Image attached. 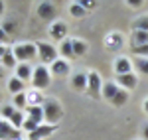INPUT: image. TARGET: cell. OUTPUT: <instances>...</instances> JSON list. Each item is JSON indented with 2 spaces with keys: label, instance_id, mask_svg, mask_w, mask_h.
<instances>
[{
  "label": "cell",
  "instance_id": "obj_1",
  "mask_svg": "<svg viewBox=\"0 0 148 140\" xmlns=\"http://www.w3.org/2000/svg\"><path fill=\"white\" fill-rule=\"evenodd\" d=\"M42 109H44V118H46L47 124H57L61 117H63V109L61 103L56 99H44L42 101Z\"/></svg>",
  "mask_w": 148,
  "mask_h": 140
},
{
  "label": "cell",
  "instance_id": "obj_2",
  "mask_svg": "<svg viewBox=\"0 0 148 140\" xmlns=\"http://www.w3.org/2000/svg\"><path fill=\"white\" fill-rule=\"evenodd\" d=\"M12 51H14V57L18 59L20 63H28L30 59L38 57V47H36V44H20V46L14 47Z\"/></svg>",
  "mask_w": 148,
  "mask_h": 140
},
{
  "label": "cell",
  "instance_id": "obj_3",
  "mask_svg": "<svg viewBox=\"0 0 148 140\" xmlns=\"http://www.w3.org/2000/svg\"><path fill=\"white\" fill-rule=\"evenodd\" d=\"M49 83H51L49 69H47L46 65H38L34 69V75H32V85H34L36 89H46V87H49Z\"/></svg>",
  "mask_w": 148,
  "mask_h": 140
},
{
  "label": "cell",
  "instance_id": "obj_4",
  "mask_svg": "<svg viewBox=\"0 0 148 140\" xmlns=\"http://www.w3.org/2000/svg\"><path fill=\"white\" fill-rule=\"evenodd\" d=\"M87 93L91 99H101L103 97V81H101V75L97 71H91L87 73Z\"/></svg>",
  "mask_w": 148,
  "mask_h": 140
},
{
  "label": "cell",
  "instance_id": "obj_5",
  "mask_svg": "<svg viewBox=\"0 0 148 140\" xmlns=\"http://www.w3.org/2000/svg\"><path fill=\"white\" fill-rule=\"evenodd\" d=\"M36 47H38V57L42 59L44 63H53L57 59V49L51 44H46V42H38L36 44Z\"/></svg>",
  "mask_w": 148,
  "mask_h": 140
},
{
  "label": "cell",
  "instance_id": "obj_6",
  "mask_svg": "<svg viewBox=\"0 0 148 140\" xmlns=\"http://www.w3.org/2000/svg\"><path fill=\"white\" fill-rule=\"evenodd\" d=\"M0 140H22V134L20 130L14 128L8 120L0 117Z\"/></svg>",
  "mask_w": 148,
  "mask_h": 140
},
{
  "label": "cell",
  "instance_id": "obj_7",
  "mask_svg": "<svg viewBox=\"0 0 148 140\" xmlns=\"http://www.w3.org/2000/svg\"><path fill=\"white\" fill-rule=\"evenodd\" d=\"M57 130V124H47V122H44V124H40L38 128L34 130V132H30L28 134V140H42V138H47L49 134H53Z\"/></svg>",
  "mask_w": 148,
  "mask_h": 140
},
{
  "label": "cell",
  "instance_id": "obj_8",
  "mask_svg": "<svg viewBox=\"0 0 148 140\" xmlns=\"http://www.w3.org/2000/svg\"><path fill=\"white\" fill-rule=\"evenodd\" d=\"M49 36L56 40V42H65V36H67V24L65 22H53L49 26Z\"/></svg>",
  "mask_w": 148,
  "mask_h": 140
},
{
  "label": "cell",
  "instance_id": "obj_9",
  "mask_svg": "<svg viewBox=\"0 0 148 140\" xmlns=\"http://www.w3.org/2000/svg\"><path fill=\"white\" fill-rule=\"evenodd\" d=\"M116 85L121 87V89H125V91H128V89H134L138 85V79L134 73H126V75H116Z\"/></svg>",
  "mask_w": 148,
  "mask_h": 140
},
{
  "label": "cell",
  "instance_id": "obj_10",
  "mask_svg": "<svg viewBox=\"0 0 148 140\" xmlns=\"http://www.w3.org/2000/svg\"><path fill=\"white\" fill-rule=\"evenodd\" d=\"M49 73H53V75H59V77H65L69 73V63L65 61V59L57 57L51 65H49Z\"/></svg>",
  "mask_w": 148,
  "mask_h": 140
},
{
  "label": "cell",
  "instance_id": "obj_11",
  "mask_svg": "<svg viewBox=\"0 0 148 140\" xmlns=\"http://www.w3.org/2000/svg\"><path fill=\"white\" fill-rule=\"evenodd\" d=\"M38 16L42 20H51L56 16V6L51 2H40L38 4Z\"/></svg>",
  "mask_w": 148,
  "mask_h": 140
},
{
  "label": "cell",
  "instance_id": "obj_12",
  "mask_svg": "<svg viewBox=\"0 0 148 140\" xmlns=\"http://www.w3.org/2000/svg\"><path fill=\"white\" fill-rule=\"evenodd\" d=\"M114 73L116 75H126V73H132V63L128 57H116L114 61Z\"/></svg>",
  "mask_w": 148,
  "mask_h": 140
},
{
  "label": "cell",
  "instance_id": "obj_13",
  "mask_svg": "<svg viewBox=\"0 0 148 140\" xmlns=\"http://www.w3.org/2000/svg\"><path fill=\"white\" fill-rule=\"evenodd\" d=\"M32 75H34V69L30 67V63H18V67H16V77L20 79V81H32Z\"/></svg>",
  "mask_w": 148,
  "mask_h": 140
},
{
  "label": "cell",
  "instance_id": "obj_14",
  "mask_svg": "<svg viewBox=\"0 0 148 140\" xmlns=\"http://www.w3.org/2000/svg\"><path fill=\"white\" fill-rule=\"evenodd\" d=\"M121 91V87L116 85L114 81H107V83H103V99H107V101H113L114 99V95Z\"/></svg>",
  "mask_w": 148,
  "mask_h": 140
},
{
  "label": "cell",
  "instance_id": "obj_15",
  "mask_svg": "<svg viewBox=\"0 0 148 140\" xmlns=\"http://www.w3.org/2000/svg\"><path fill=\"white\" fill-rule=\"evenodd\" d=\"M71 87L75 91H87V73H75L71 77Z\"/></svg>",
  "mask_w": 148,
  "mask_h": 140
},
{
  "label": "cell",
  "instance_id": "obj_16",
  "mask_svg": "<svg viewBox=\"0 0 148 140\" xmlns=\"http://www.w3.org/2000/svg\"><path fill=\"white\" fill-rule=\"evenodd\" d=\"M26 113H28V117H30V118H34V120L40 122V124H44V109H42V105L26 107Z\"/></svg>",
  "mask_w": 148,
  "mask_h": 140
},
{
  "label": "cell",
  "instance_id": "obj_17",
  "mask_svg": "<svg viewBox=\"0 0 148 140\" xmlns=\"http://www.w3.org/2000/svg\"><path fill=\"white\" fill-rule=\"evenodd\" d=\"M0 63H2L4 67H8V69L18 67V59L14 57V51H12V49H6V53H4V57L0 59Z\"/></svg>",
  "mask_w": 148,
  "mask_h": 140
},
{
  "label": "cell",
  "instance_id": "obj_18",
  "mask_svg": "<svg viewBox=\"0 0 148 140\" xmlns=\"http://www.w3.org/2000/svg\"><path fill=\"white\" fill-rule=\"evenodd\" d=\"M8 89H10V93H14V95L24 93V81H20V79L14 75L10 81H8Z\"/></svg>",
  "mask_w": 148,
  "mask_h": 140
},
{
  "label": "cell",
  "instance_id": "obj_19",
  "mask_svg": "<svg viewBox=\"0 0 148 140\" xmlns=\"http://www.w3.org/2000/svg\"><path fill=\"white\" fill-rule=\"evenodd\" d=\"M87 53V44L83 40H73V55L75 57H81Z\"/></svg>",
  "mask_w": 148,
  "mask_h": 140
},
{
  "label": "cell",
  "instance_id": "obj_20",
  "mask_svg": "<svg viewBox=\"0 0 148 140\" xmlns=\"http://www.w3.org/2000/svg\"><path fill=\"white\" fill-rule=\"evenodd\" d=\"M24 120H26V117H24V113L22 111H16V113H14V115H12V118L10 120H8V122H10L12 126H14V128H22L24 126Z\"/></svg>",
  "mask_w": 148,
  "mask_h": 140
},
{
  "label": "cell",
  "instance_id": "obj_21",
  "mask_svg": "<svg viewBox=\"0 0 148 140\" xmlns=\"http://www.w3.org/2000/svg\"><path fill=\"white\" fill-rule=\"evenodd\" d=\"M126 101H128V91H125V89H121L119 93L114 95V99L111 101L114 107H123V105H126Z\"/></svg>",
  "mask_w": 148,
  "mask_h": 140
},
{
  "label": "cell",
  "instance_id": "obj_22",
  "mask_svg": "<svg viewBox=\"0 0 148 140\" xmlns=\"http://www.w3.org/2000/svg\"><path fill=\"white\" fill-rule=\"evenodd\" d=\"M69 12H71V16H73V18H81V16H85V14H87V10L81 6V2H73V4L69 6Z\"/></svg>",
  "mask_w": 148,
  "mask_h": 140
},
{
  "label": "cell",
  "instance_id": "obj_23",
  "mask_svg": "<svg viewBox=\"0 0 148 140\" xmlns=\"http://www.w3.org/2000/svg\"><path fill=\"white\" fill-rule=\"evenodd\" d=\"M61 55L63 57H75L73 55V40H65L61 44Z\"/></svg>",
  "mask_w": 148,
  "mask_h": 140
},
{
  "label": "cell",
  "instance_id": "obj_24",
  "mask_svg": "<svg viewBox=\"0 0 148 140\" xmlns=\"http://www.w3.org/2000/svg\"><path fill=\"white\" fill-rule=\"evenodd\" d=\"M26 103H28V97H26V93H20V95H14V103L12 105L16 107L18 111H22V109H26Z\"/></svg>",
  "mask_w": 148,
  "mask_h": 140
},
{
  "label": "cell",
  "instance_id": "obj_25",
  "mask_svg": "<svg viewBox=\"0 0 148 140\" xmlns=\"http://www.w3.org/2000/svg\"><path fill=\"white\" fill-rule=\"evenodd\" d=\"M132 40H134L132 46H144V44H148V32H136V30H134Z\"/></svg>",
  "mask_w": 148,
  "mask_h": 140
},
{
  "label": "cell",
  "instance_id": "obj_26",
  "mask_svg": "<svg viewBox=\"0 0 148 140\" xmlns=\"http://www.w3.org/2000/svg\"><path fill=\"white\" fill-rule=\"evenodd\" d=\"M132 28H134L136 32H148V16L134 20V22H132Z\"/></svg>",
  "mask_w": 148,
  "mask_h": 140
},
{
  "label": "cell",
  "instance_id": "obj_27",
  "mask_svg": "<svg viewBox=\"0 0 148 140\" xmlns=\"http://www.w3.org/2000/svg\"><path fill=\"white\" fill-rule=\"evenodd\" d=\"M16 111H18V109H16L14 105H4L2 109H0V117L4 118V120H10V118H12V115H14Z\"/></svg>",
  "mask_w": 148,
  "mask_h": 140
},
{
  "label": "cell",
  "instance_id": "obj_28",
  "mask_svg": "<svg viewBox=\"0 0 148 140\" xmlns=\"http://www.w3.org/2000/svg\"><path fill=\"white\" fill-rule=\"evenodd\" d=\"M38 126H40V122H38V120H34V118H30V117H26V120H24V126H22V128L26 130L28 134H30V132H34Z\"/></svg>",
  "mask_w": 148,
  "mask_h": 140
},
{
  "label": "cell",
  "instance_id": "obj_29",
  "mask_svg": "<svg viewBox=\"0 0 148 140\" xmlns=\"http://www.w3.org/2000/svg\"><path fill=\"white\" fill-rule=\"evenodd\" d=\"M134 65H136V69L140 71V73L148 75V59L146 57H136L134 59Z\"/></svg>",
  "mask_w": 148,
  "mask_h": 140
},
{
  "label": "cell",
  "instance_id": "obj_30",
  "mask_svg": "<svg viewBox=\"0 0 148 140\" xmlns=\"http://www.w3.org/2000/svg\"><path fill=\"white\" fill-rule=\"evenodd\" d=\"M130 51L134 55H148V44H144V46H132Z\"/></svg>",
  "mask_w": 148,
  "mask_h": 140
},
{
  "label": "cell",
  "instance_id": "obj_31",
  "mask_svg": "<svg viewBox=\"0 0 148 140\" xmlns=\"http://www.w3.org/2000/svg\"><path fill=\"white\" fill-rule=\"evenodd\" d=\"M0 28H2V30H4V32H6L8 36L16 32V24H14V22H4L2 26H0Z\"/></svg>",
  "mask_w": 148,
  "mask_h": 140
},
{
  "label": "cell",
  "instance_id": "obj_32",
  "mask_svg": "<svg viewBox=\"0 0 148 140\" xmlns=\"http://www.w3.org/2000/svg\"><path fill=\"white\" fill-rule=\"evenodd\" d=\"M6 44H8V34L0 28V46H6Z\"/></svg>",
  "mask_w": 148,
  "mask_h": 140
},
{
  "label": "cell",
  "instance_id": "obj_33",
  "mask_svg": "<svg viewBox=\"0 0 148 140\" xmlns=\"http://www.w3.org/2000/svg\"><path fill=\"white\" fill-rule=\"evenodd\" d=\"M95 4H97V2H87V0H81V6H83L85 10H87V8H95Z\"/></svg>",
  "mask_w": 148,
  "mask_h": 140
},
{
  "label": "cell",
  "instance_id": "obj_34",
  "mask_svg": "<svg viewBox=\"0 0 148 140\" xmlns=\"http://www.w3.org/2000/svg\"><path fill=\"white\" fill-rule=\"evenodd\" d=\"M128 4H130V6H142L140 0H128Z\"/></svg>",
  "mask_w": 148,
  "mask_h": 140
},
{
  "label": "cell",
  "instance_id": "obj_35",
  "mask_svg": "<svg viewBox=\"0 0 148 140\" xmlns=\"http://www.w3.org/2000/svg\"><path fill=\"white\" fill-rule=\"evenodd\" d=\"M6 49H8L6 46H0V59L4 57V53H6Z\"/></svg>",
  "mask_w": 148,
  "mask_h": 140
},
{
  "label": "cell",
  "instance_id": "obj_36",
  "mask_svg": "<svg viewBox=\"0 0 148 140\" xmlns=\"http://www.w3.org/2000/svg\"><path fill=\"white\" fill-rule=\"evenodd\" d=\"M142 136H144V140H148V124L144 126V130H142Z\"/></svg>",
  "mask_w": 148,
  "mask_h": 140
},
{
  "label": "cell",
  "instance_id": "obj_37",
  "mask_svg": "<svg viewBox=\"0 0 148 140\" xmlns=\"http://www.w3.org/2000/svg\"><path fill=\"white\" fill-rule=\"evenodd\" d=\"M2 12H4V2L0 0V14H2Z\"/></svg>",
  "mask_w": 148,
  "mask_h": 140
},
{
  "label": "cell",
  "instance_id": "obj_38",
  "mask_svg": "<svg viewBox=\"0 0 148 140\" xmlns=\"http://www.w3.org/2000/svg\"><path fill=\"white\" fill-rule=\"evenodd\" d=\"M144 111H146V115H148V99L144 101Z\"/></svg>",
  "mask_w": 148,
  "mask_h": 140
},
{
  "label": "cell",
  "instance_id": "obj_39",
  "mask_svg": "<svg viewBox=\"0 0 148 140\" xmlns=\"http://www.w3.org/2000/svg\"><path fill=\"white\" fill-rule=\"evenodd\" d=\"M2 77H4V71H2V67H0V79H2Z\"/></svg>",
  "mask_w": 148,
  "mask_h": 140
},
{
  "label": "cell",
  "instance_id": "obj_40",
  "mask_svg": "<svg viewBox=\"0 0 148 140\" xmlns=\"http://www.w3.org/2000/svg\"><path fill=\"white\" fill-rule=\"evenodd\" d=\"M0 101H2V95H0Z\"/></svg>",
  "mask_w": 148,
  "mask_h": 140
}]
</instances>
